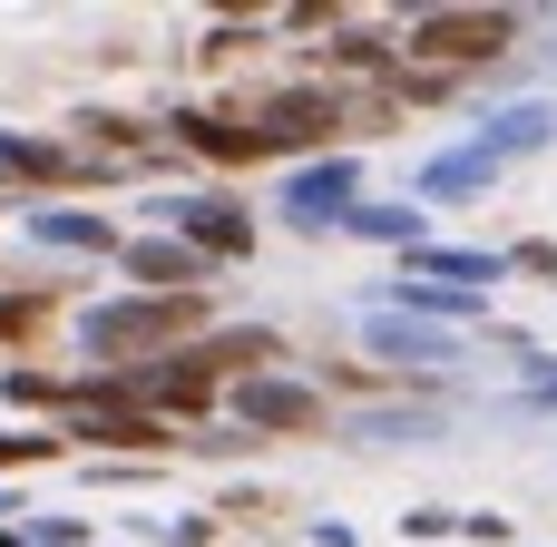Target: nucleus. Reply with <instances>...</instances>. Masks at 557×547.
<instances>
[{
	"label": "nucleus",
	"mask_w": 557,
	"mask_h": 547,
	"mask_svg": "<svg viewBox=\"0 0 557 547\" xmlns=\"http://www.w3.org/2000/svg\"><path fill=\"white\" fill-rule=\"evenodd\" d=\"M206 303L196 294H147V303H108V313H88V352L98 362H127V352H157L166 333H186Z\"/></svg>",
	"instance_id": "obj_1"
},
{
	"label": "nucleus",
	"mask_w": 557,
	"mask_h": 547,
	"mask_svg": "<svg viewBox=\"0 0 557 547\" xmlns=\"http://www.w3.org/2000/svg\"><path fill=\"white\" fill-rule=\"evenodd\" d=\"M245 127L264 137V157H274V147H313V137L343 127V98H333V88H274V98H255Z\"/></svg>",
	"instance_id": "obj_2"
},
{
	"label": "nucleus",
	"mask_w": 557,
	"mask_h": 547,
	"mask_svg": "<svg viewBox=\"0 0 557 547\" xmlns=\"http://www.w3.org/2000/svg\"><path fill=\"white\" fill-rule=\"evenodd\" d=\"M176 215V235H186V254L206 264V254H255V225L235 215V206H215V196H196V206H166Z\"/></svg>",
	"instance_id": "obj_3"
},
{
	"label": "nucleus",
	"mask_w": 557,
	"mask_h": 547,
	"mask_svg": "<svg viewBox=\"0 0 557 547\" xmlns=\"http://www.w3.org/2000/svg\"><path fill=\"white\" fill-rule=\"evenodd\" d=\"M411 49H431V59H490V49H509V20L490 10V20H470V10H441V20H421V39Z\"/></svg>",
	"instance_id": "obj_4"
},
{
	"label": "nucleus",
	"mask_w": 557,
	"mask_h": 547,
	"mask_svg": "<svg viewBox=\"0 0 557 547\" xmlns=\"http://www.w3.org/2000/svg\"><path fill=\"white\" fill-rule=\"evenodd\" d=\"M166 127H176L196 157H215V166H255V157H264V137H255L245 117H215V108H186V117H166Z\"/></svg>",
	"instance_id": "obj_5"
},
{
	"label": "nucleus",
	"mask_w": 557,
	"mask_h": 547,
	"mask_svg": "<svg viewBox=\"0 0 557 547\" xmlns=\"http://www.w3.org/2000/svg\"><path fill=\"white\" fill-rule=\"evenodd\" d=\"M235 411H245V431H323V401L294 391V382H245Z\"/></svg>",
	"instance_id": "obj_6"
},
{
	"label": "nucleus",
	"mask_w": 557,
	"mask_h": 547,
	"mask_svg": "<svg viewBox=\"0 0 557 547\" xmlns=\"http://www.w3.org/2000/svg\"><path fill=\"white\" fill-rule=\"evenodd\" d=\"M127 274H137V284H157V294H196V274H206V264H196L186 245H127Z\"/></svg>",
	"instance_id": "obj_7"
},
{
	"label": "nucleus",
	"mask_w": 557,
	"mask_h": 547,
	"mask_svg": "<svg viewBox=\"0 0 557 547\" xmlns=\"http://www.w3.org/2000/svg\"><path fill=\"white\" fill-rule=\"evenodd\" d=\"M274 352H284V343H274V333H255V323H245V333L196 343V362H206V372H255V382H264V362H274Z\"/></svg>",
	"instance_id": "obj_8"
},
{
	"label": "nucleus",
	"mask_w": 557,
	"mask_h": 547,
	"mask_svg": "<svg viewBox=\"0 0 557 547\" xmlns=\"http://www.w3.org/2000/svg\"><path fill=\"white\" fill-rule=\"evenodd\" d=\"M49 313H59V303H49L39 284H29V294H0V343H29V333H39Z\"/></svg>",
	"instance_id": "obj_9"
},
{
	"label": "nucleus",
	"mask_w": 557,
	"mask_h": 547,
	"mask_svg": "<svg viewBox=\"0 0 557 547\" xmlns=\"http://www.w3.org/2000/svg\"><path fill=\"white\" fill-rule=\"evenodd\" d=\"M382 59H392V49H382L372 29H343V39H333V69H382Z\"/></svg>",
	"instance_id": "obj_10"
},
{
	"label": "nucleus",
	"mask_w": 557,
	"mask_h": 547,
	"mask_svg": "<svg viewBox=\"0 0 557 547\" xmlns=\"http://www.w3.org/2000/svg\"><path fill=\"white\" fill-rule=\"evenodd\" d=\"M39 235H59V245H88V254L108 245V225H98V215H39Z\"/></svg>",
	"instance_id": "obj_11"
},
{
	"label": "nucleus",
	"mask_w": 557,
	"mask_h": 547,
	"mask_svg": "<svg viewBox=\"0 0 557 547\" xmlns=\"http://www.w3.org/2000/svg\"><path fill=\"white\" fill-rule=\"evenodd\" d=\"M59 440H0V460H49Z\"/></svg>",
	"instance_id": "obj_12"
}]
</instances>
